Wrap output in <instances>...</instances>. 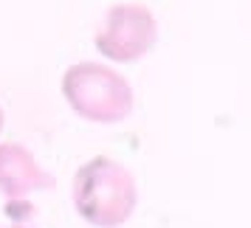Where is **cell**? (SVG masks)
<instances>
[{"instance_id":"6da1fadb","label":"cell","mask_w":251,"mask_h":228,"mask_svg":"<svg viewBox=\"0 0 251 228\" xmlns=\"http://www.w3.org/2000/svg\"><path fill=\"white\" fill-rule=\"evenodd\" d=\"M74 205L85 223L96 228H119L138 205L133 172L110 155L85 160L74 175Z\"/></svg>"},{"instance_id":"7a4b0ae2","label":"cell","mask_w":251,"mask_h":228,"mask_svg":"<svg viewBox=\"0 0 251 228\" xmlns=\"http://www.w3.org/2000/svg\"><path fill=\"white\" fill-rule=\"evenodd\" d=\"M62 99L71 110L93 124H119L133 113V88L104 62H76L62 73Z\"/></svg>"},{"instance_id":"3957f363","label":"cell","mask_w":251,"mask_h":228,"mask_svg":"<svg viewBox=\"0 0 251 228\" xmlns=\"http://www.w3.org/2000/svg\"><path fill=\"white\" fill-rule=\"evenodd\" d=\"M158 40V20L144 3H116L104 12L93 34V46L104 59L136 62L147 57Z\"/></svg>"},{"instance_id":"277c9868","label":"cell","mask_w":251,"mask_h":228,"mask_svg":"<svg viewBox=\"0 0 251 228\" xmlns=\"http://www.w3.org/2000/svg\"><path fill=\"white\" fill-rule=\"evenodd\" d=\"M54 186V178L37 163L34 152L17 141L0 144V192L12 203L25 200L34 192H46Z\"/></svg>"},{"instance_id":"5b68a950","label":"cell","mask_w":251,"mask_h":228,"mask_svg":"<svg viewBox=\"0 0 251 228\" xmlns=\"http://www.w3.org/2000/svg\"><path fill=\"white\" fill-rule=\"evenodd\" d=\"M3 124H6V113H3V107H0V133H3Z\"/></svg>"},{"instance_id":"8992f818","label":"cell","mask_w":251,"mask_h":228,"mask_svg":"<svg viewBox=\"0 0 251 228\" xmlns=\"http://www.w3.org/2000/svg\"><path fill=\"white\" fill-rule=\"evenodd\" d=\"M0 228H28V226H20V223H14V226H0Z\"/></svg>"}]
</instances>
